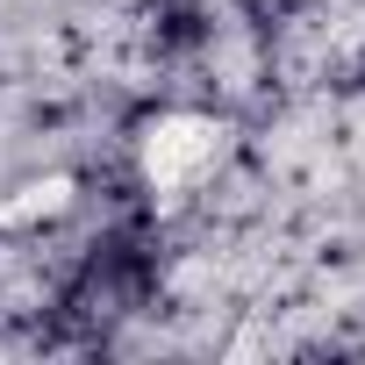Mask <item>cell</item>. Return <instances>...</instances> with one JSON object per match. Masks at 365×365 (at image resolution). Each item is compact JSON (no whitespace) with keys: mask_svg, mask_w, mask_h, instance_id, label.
Returning a JSON list of instances; mask_svg holds the SVG:
<instances>
[{"mask_svg":"<svg viewBox=\"0 0 365 365\" xmlns=\"http://www.w3.org/2000/svg\"><path fill=\"white\" fill-rule=\"evenodd\" d=\"M129 165H136V187L150 194L158 215H179L201 187H215V172L230 165V122L215 108H150L129 136Z\"/></svg>","mask_w":365,"mask_h":365,"instance_id":"cell-1","label":"cell"}]
</instances>
